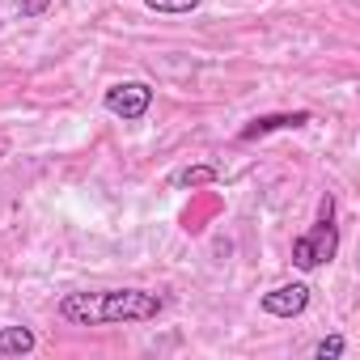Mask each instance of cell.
Returning <instances> with one entry per match:
<instances>
[{
	"label": "cell",
	"mask_w": 360,
	"mask_h": 360,
	"mask_svg": "<svg viewBox=\"0 0 360 360\" xmlns=\"http://www.w3.org/2000/svg\"><path fill=\"white\" fill-rule=\"evenodd\" d=\"M335 250H339V229H335V204H330V195H326L318 225L292 242V263H297L301 271H314L318 263H330Z\"/></svg>",
	"instance_id": "cell-2"
},
{
	"label": "cell",
	"mask_w": 360,
	"mask_h": 360,
	"mask_svg": "<svg viewBox=\"0 0 360 360\" xmlns=\"http://www.w3.org/2000/svg\"><path fill=\"white\" fill-rule=\"evenodd\" d=\"M217 178H221L217 165H187V169L174 174V187H178V191H187V187H208V183H217Z\"/></svg>",
	"instance_id": "cell-7"
},
{
	"label": "cell",
	"mask_w": 360,
	"mask_h": 360,
	"mask_svg": "<svg viewBox=\"0 0 360 360\" xmlns=\"http://www.w3.org/2000/svg\"><path fill=\"white\" fill-rule=\"evenodd\" d=\"M165 309L157 292L144 288H106V292H68L60 318L72 326H110V322H148Z\"/></svg>",
	"instance_id": "cell-1"
},
{
	"label": "cell",
	"mask_w": 360,
	"mask_h": 360,
	"mask_svg": "<svg viewBox=\"0 0 360 360\" xmlns=\"http://www.w3.org/2000/svg\"><path fill=\"white\" fill-rule=\"evenodd\" d=\"M314 356H318V360H335V356H343V339H339V335L322 339V343L314 347Z\"/></svg>",
	"instance_id": "cell-9"
},
{
	"label": "cell",
	"mask_w": 360,
	"mask_h": 360,
	"mask_svg": "<svg viewBox=\"0 0 360 360\" xmlns=\"http://www.w3.org/2000/svg\"><path fill=\"white\" fill-rule=\"evenodd\" d=\"M144 5L153 13H191V9H200V0H144Z\"/></svg>",
	"instance_id": "cell-8"
},
{
	"label": "cell",
	"mask_w": 360,
	"mask_h": 360,
	"mask_svg": "<svg viewBox=\"0 0 360 360\" xmlns=\"http://www.w3.org/2000/svg\"><path fill=\"white\" fill-rule=\"evenodd\" d=\"M102 106H106L110 115H119V119H144L148 106H153V89H148L144 81H119V85L106 89Z\"/></svg>",
	"instance_id": "cell-3"
},
{
	"label": "cell",
	"mask_w": 360,
	"mask_h": 360,
	"mask_svg": "<svg viewBox=\"0 0 360 360\" xmlns=\"http://www.w3.org/2000/svg\"><path fill=\"white\" fill-rule=\"evenodd\" d=\"M13 5H18L22 18H43V13L51 9V0H13Z\"/></svg>",
	"instance_id": "cell-10"
},
{
	"label": "cell",
	"mask_w": 360,
	"mask_h": 360,
	"mask_svg": "<svg viewBox=\"0 0 360 360\" xmlns=\"http://www.w3.org/2000/svg\"><path fill=\"white\" fill-rule=\"evenodd\" d=\"M263 314H271V318H297V314H305V305H309V288L305 284H280V288H271V292H263Z\"/></svg>",
	"instance_id": "cell-4"
},
{
	"label": "cell",
	"mask_w": 360,
	"mask_h": 360,
	"mask_svg": "<svg viewBox=\"0 0 360 360\" xmlns=\"http://www.w3.org/2000/svg\"><path fill=\"white\" fill-rule=\"evenodd\" d=\"M26 352H34L30 326H0V356H26Z\"/></svg>",
	"instance_id": "cell-6"
},
{
	"label": "cell",
	"mask_w": 360,
	"mask_h": 360,
	"mask_svg": "<svg viewBox=\"0 0 360 360\" xmlns=\"http://www.w3.org/2000/svg\"><path fill=\"white\" fill-rule=\"evenodd\" d=\"M309 123V110H288V115H259L242 127V140H259L267 131H284V127H305Z\"/></svg>",
	"instance_id": "cell-5"
}]
</instances>
